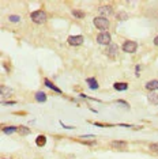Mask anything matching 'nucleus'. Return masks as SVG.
Masks as SVG:
<instances>
[{"label": "nucleus", "mask_w": 158, "mask_h": 159, "mask_svg": "<svg viewBox=\"0 0 158 159\" xmlns=\"http://www.w3.org/2000/svg\"><path fill=\"white\" fill-rule=\"evenodd\" d=\"M94 26L100 30H106L109 27V21L105 16H97L94 18Z\"/></svg>", "instance_id": "f257e3e1"}, {"label": "nucleus", "mask_w": 158, "mask_h": 159, "mask_svg": "<svg viewBox=\"0 0 158 159\" xmlns=\"http://www.w3.org/2000/svg\"><path fill=\"white\" fill-rule=\"evenodd\" d=\"M30 18H32V21L34 23H38L40 25V23H44L46 21V14L44 11H34V12H32Z\"/></svg>", "instance_id": "f03ea898"}, {"label": "nucleus", "mask_w": 158, "mask_h": 159, "mask_svg": "<svg viewBox=\"0 0 158 159\" xmlns=\"http://www.w3.org/2000/svg\"><path fill=\"white\" fill-rule=\"evenodd\" d=\"M97 42L101 44V45H110L112 44V39H110V34L106 32H102L97 35Z\"/></svg>", "instance_id": "7ed1b4c3"}, {"label": "nucleus", "mask_w": 158, "mask_h": 159, "mask_svg": "<svg viewBox=\"0 0 158 159\" xmlns=\"http://www.w3.org/2000/svg\"><path fill=\"white\" fill-rule=\"evenodd\" d=\"M136 48H138V44L133 42V41H126L123 44V50L127 53H133L136 50Z\"/></svg>", "instance_id": "20e7f679"}, {"label": "nucleus", "mask_w": 158, "mask_h": 159, "mask_svg": "<svg viewBox=\"0 0 158 159\" xmlns=\"http://www.w3.org/2000/svg\"><path fill=\"white\" fill-rule=\"evenodd\" d=\"M68 44L72 46H78L83 44V37L82 35H71L68 37Z\"/></svg>", "instance_id": "39448f33"}, {"label": "nucleus", "mask_w": 158, "mask_h": 159, "mask_svg": "<svg viewBox=\"0 0 158 159\" xmlns=\"http://www.w3.org/2000/svg\"><path fill=\"white\" fill-rule=\"evenodd\" d=\"M106 52H108V54H109V56H112V57H113V56H116V54H117V52H119V46H117L116 44H110Z\"/></svg>", "instance_id": "423d86ee"}, {"label": "nucleus", "mask_w": 158, "mask_h": 159, "mask_svg": "<svg viewBox=\"0 0 158 159\" xmlns=\"http://www.w3.org/2000/svg\"><path fill=\"white\" fill-rule=\"evenodd\" d=\"M147 99H149V102L151 103V105H158V94L157 92H150L147 95Z\"/></svg>", "instance_id": "0eeeda50"}, {"label": "nucleus", "mask_w": 158, "mask_h": 159, "mask_svg": "<svg viewBox=\"0 0 158 159\" xmlns=\"http://www.w3.org/2000/svg\"><path fill=\"white\" fill-rule=\"evenodd\" d=\"M12 95V90L7 86H1V97L3 98H8V97Z\"/></svg>", "instance_id": "6e6552de"}, {"label": "nucleus", "mask_w": 158, "mask_h": 159, "mask_svg": "<svg viewBox=\"0 0 158 159\" xmlns=\"http://www.w3.org/2000/svg\"><path fill=\"white\" fill-rule=\"evenodd\" d=\"M146 88L147 90H151V91H154V90H158V80H150L146 83Z\"/></svg>", "instance_id": "1a4fd4ad"}, {"label": "nucleus", "mask_w": 158, "mask_h": 159, "mask_svg": "<svg viewBox=\"0 0 158 159\" xmlns=\"http://www.w3.org/2000/svg\"><path fill=\"white\" fill-rule=\"evenodd\" d=\"M98 11H100V16H102V15H110L112 14V7L104 6V7H101Z\"/></svg>", "instance_id": "9d476101"}, {"label": "nucleus", "mask_w": 158, "mask_h": 159, "mask_svg": "<svg viewBox=\"0 0 158 159\" xmlns=\"http://www.w3.org/2000/svg\"><path fill=\"white\" fill-rule=\"evenodd\" d=\"M126 143L124 141H112L110 143V147H113V148H126Z\"/></svg>", "instance_id": "9b49d317"}, {"label": "nucleus", "mask_w": 158, "mask_h": 159, "mask_svg": "<svg viewBox=\"0 0 158 159\" xmlns=\"http://www.w3.org/2000/svg\"><path fill=\"white\" fill-rule=\"evenodd\" d=\"M35 99H37L38 102H45V101H46V95H45V92L38 91L37 94H35Z\"/></svg>", "instance_id": "f8f14e48"}, {"label": "nucleus", "mask_w": 158, "mask_h": 159, "mask_svg": "<svg viewBox=\"0 0 158 159\" xmlns=\"http://www.w3.org/2000/svg\"><path fill=\"white\" fill-rule=\"evenodd\" d=\"M86 82H87L89 86H90V88H93V90H95V88L98 87V85H97V82H95L94 78H87L86 79Z\"/></svg>", "instance_id": "ddd939ff"}, {"label": "nucleus", "mask_w": 158, "mask_h": 159, "mask_svg": "<svg viewBox=\"0 0 158 159\" xmlns=\"http://www.w3.org/2000/svg\"><path fill=\"white\" fill-rule=\"evenodd\" d=\"M113 87H115V90H127V88H128V85H127V83H115Z\"/></svg>", "instance_id": "4468645a"}, {"label": "nucleus", "mask_w": 158, "mask_h": 159, "mask_svg": "<svg viewBox=\"0 0 158 159\" xmlns=\"http://www.w3.org/2000/svg\"><path fill=\"white\" fill-rule=\"evenodd\" d=\"M18 131V128L17 127H6V128H3V132L6 135H10V133H14V132H17Z\"/></svg>", "instance_id": "2eb2a0df"}, {"label": "nucleus", "mask_w": 158, "mask_h": 159, "mask_svg": "<svg viewBox=\"0 0 158 159\" xmlns=\"http://www.w3.org/2000/svg\"><path fill=\"white\" fill-rule=\"evenodd\" d=\"M44 83H45V85L48 86V87H49V88H52V90H55V91H57V92H61V90H60V88H57L56 86L53 85V83H51V82L48 80V79H45V80H44Z\"/></svg>", "instance_id": "dca6fc26"}, {"label": "nucleus", "mask_w": 158, "mask_h": 159, "mask_svg": "<svg viewBox=\"0 0 158 159\" xmlns=\"http://www.w3.org/2000/svg\"><path fill=\"white\" fill-rule=\"evenodd\" d=\"M45 141H46V138H45V136H38L35 143H37V145H40V147H41V145L45 144Z\"/></svg>", "instance_id": "f3484780"}, {"label": "nucleus", "mask_w": 158, "mask_h": 159, "mask_svg": "<svg viewBox=\"0 0 158 159\" xmlns=\"http://www.w3.org/2000/svg\"><path fill=\"white\" fill-rule=\"evenodd\" d=\"M117 19H120V21H126V19H128V15H127L126 12H119V14H117Z\"/></svg>", "instance_id": "a211bd4d"}, {"label": "nucleus", "mask_w": 158, "mask_h": 159, "mask_svg": "<svg viewBox=\"0 0 158 159\" xmlns=\"http://www.w3.org/2000/svg\"><path fill=\"white\" fill-rule=\"evenodd\" d=\"M18 132H19L21 135H29V133H30V131H29L27 128H23V127L18 128Z\"/></svg>", "instance_id": "6ab92c4d"}, {"label": "nucleus", "mask_w": 158, "mask_h": 159, "mask_svg": "<svg viewBox=\"0 0 158 159\" xmlns=\"http://www.w3.org/2000/svg\"><path fill=\"white\" fill-rule=\"evenodd\" d=\"M72 14H74V16H76V18H84V14L82 12V11L74 10V11H72Z\"/></svg>", "instance_id": "aec40b11"}, {"label": "nucleus", "mask_w": 158, "mask_h": 159, "mask_svg": "<svg viewBox=\"0 0 158 159\" xmlns=\"http://www.w3.org/2000/svg\"><path fill=\"white\" fill-rule=\"evenodd\" d=\"M8 19H10V22H14V23H17V22L21 21V18L18 16V15H11V16L8 18Z\"/></svg>", "instance_id": "412c9836"}, {"label": "nucleus", "mask_w": 158, "mask_h": 159, "mask_svg": "<svg viewBox=\"0 0 158 159\" xmlns=\"http://www.w3.org/2000/svg\"><path fill=\"white\" fill-rule=\"evenodd\" d=\"M150 150L153 152H158V143H153V144H150Z\"/></svg>", "instance_id": "4be33fe9"}, {"label": "nucleus", "mask_w": 158, "mask_h": 159, "mask_svg": "<svg viewBox=\"0 0 158 159\" xmlns=\"http://www.w3.org/2000/svg\"><path fill=\"white\" fill-rule=\"evenodd\" d=\"M117 103H121V105H124L126 107H130V105H128L127 102H124V101H117Z\"/></svg>", "instance_id": "5701e85b"}, {"label": "nucleus", "mask_w": 158, "mask_h": 159, "mask_svg": "<svg viewBox=\"0 0 158 159\" xmlns=\"http://www.w3.org/2000/svg\"><path fill=\"white\" fill-rule=\"evenodd\" d=\"M154 45H155V46H158V35L154 38Z\"/></svg>", "instance_id": "b1692460"}]
</instances>
